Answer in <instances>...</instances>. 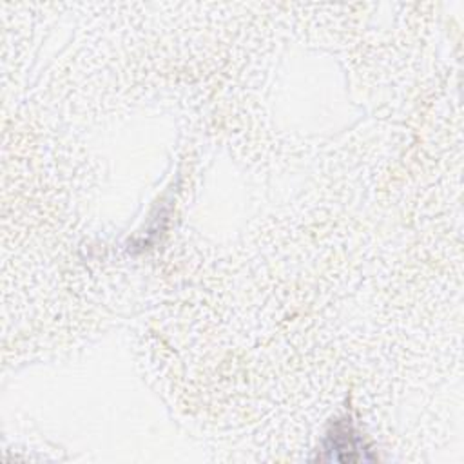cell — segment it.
<instances>
[{"mask_svg":"<svg viewBox=\"0 0 464 464\" xmlns=\"http://www.w3.org/2000/svg\"><path fill=\"white\" fill-rule=\"evenodd\" d=\"M362 439L353 431L350 422L339 420L334 424L332 431L326 435L324 451L328 453L324 459L328 460H359L366 459L362 455Z\"/></svg>","mask_w":464,"mask_h":464,"instance_id":"cell-1","label":"cell"}]
</instances>
